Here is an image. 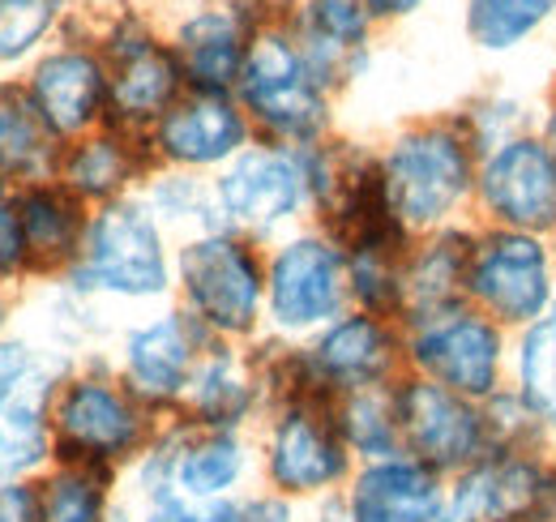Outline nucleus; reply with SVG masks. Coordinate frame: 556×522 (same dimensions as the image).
Masks as SVG:
<instances>
[{
	"label": "nucleus",
	"instance_id": "1",
	"mask_svg": "<svg viewBox=\"0 0 556 522\" xmlns=\"http://www.w3.org/2000/svg\"><path fill=\"white\" fill-rule=\"evenodd\" d=\"M377 163H381L390 214L412 236L454 227L467 201H476L480 150L458 121H437L399 133Z\"/></svg>",
	"mask_w": 556,
	"mask_h": 522
},
{
	"label": "nucleus",
	"instance_id": "2",
	"mask_svg": "<svg viewBox=\"0 0 556 522\" xmlns=\"http://www.w3.org/2000/svg\"><path fill=\"white\" fill-rule=\"evenodd\" d=\"M236 90H240L244 116H253V125L275 146L308 150L326 137V125H330L326 86L308 69L300 44H291L287 35L266 30L249 44V61Z\"/></svg>",
	"mask_w": 556,
	"mask_h": 522
},
{
	"label": "nucleus",
	"instance_id": "3",
	"mask_svg": "<svg viewBox=\"0 0 556 522\" xmlns=\"http://www.w3.org/2000/svg\"><path fill=\"white\" fill-rule=\"evenodd\" d=\"M407 369L471 402H492L509 386V330L476 304H454L407 326Z\"/></svg>",
	"mask_w": 556,
	"mask_h": 522
},
{
	"label": "nucleus",
	"instance_id": "4",
	"mask_svg": "<svg viewBox=\"0 0 556 522\" xmlns=\"http://www.w3.org/2000/svg\"><path fill=\"white\" fill-rule=\"evenodd\" d=\"M467 304L518 334L556 304V249L544 236L484 227L471 245Z\"/></svg>",
	"mask_w": 556,
	"mask_h": 522
},
{
	"label": "nucleus",
	"instance_id": "5",
	"mask_svg": "<svg viewBox=\"0 0 556 522\" xmlns=\"http://www.w3.org/2000/svg\"><path fill=\"white\" fill-rule=\"evenodd\" d=\"M180 287L189 313L210 330V338L253 334L266 304V265L249 240L223 232H202L180 249Z\"/></svg>",
	"mask_w": 556,
	"mask_h": 522
},
{
	"label": "nucleus",
	"instance_id": "6",
	"mask_svg": "<svg viewBox=\"0 0 556 522\" xmlns=\"http://www.w3.org/2000/svg\"><path fill=\"white\" fill-rule=\"evenodd\" d=\"M355 455L348 450L334 407L326 398L282 402L266 437V484L282 501H330L355 475Z\"/></svg>",
	"mask_w": 556,
	"mask_h": 522
},
{
	"label": "nucleus",
	"instance_id": "7",
	"mask_svg": "<svg viewBox=\"0 0 556 522\" xmlns=\"http://www.w3.org/2000/svg\"><path fill=\"white\" fill-rule=\"evenodd\" d=\"M445 522H556V446H501L454 475Z\"/></svg>",
	"mask_w": 556,
	"mask_h": 522
},
{
	"label": "nucleus",
	"instance_id": "8",
	"mask_svg": "<svg viewBox=\"0 0 556 522\" xmlns=\"http://www.w3.org/2000/svg\"><path fill=\"white\" fill-rule=\"evenodd\" d=\"M399 433L403 455L454 480L496 450L488 402H471L428 377H399Z\"/></svg>",
	"mask_w": 556,
	"mask_h": 522
},
{
	"label": "nucleus",
	"instance_id": "9",
	"mask_svg": "<svg viewBox=\"0 0 556 522\" xmlns=\"http://www.w3.org/2000/svg\"><path fill=\"white\" fill-rule=\"evenodd\" d=\"M52 437L65 462L116 471L121 462H134L150 450L146 402L129 386L77 377L52 407Z\"/></svg>",
	"mask_w": 556,
	"mask_h": 522
},
{
	"label": "nucleus",
	"instance_id": "10",
	"mask_svg": "<svg viewBox=\"0 0 556 522\" xmlns=\"http://www.w3.org/2000/svg\"><path fill=\"white\" fill-rule=\"evenodd\" d=\"M73 278L81 287H99L129 300L163 296L172 283V265L154 214L141 201H108L86 227Z\"/></svg>",
	"mask_w": 556,
	"mask_h": 522
},
{
	"label": "nucleus",
	"instance_id": "11",
	"mask_svg": "<svg viewBox=\"0 0 556 522\" xmlns=\"http://www.w3.org/2000/svg\"><path fill=\"white\" fill-rule=\"evenodd\" d=\"M348 300V249L334 236H295L266 265V313L287 334L326 330Z\"/></svg>",
	"mask_w": 556,
	"mask_h": 522
},
{
	"label": "nucleus",
	"instance_id": "12",
	"mask_svg": "<svg viewBox=\"0 0 556 522\" xmlns=\"http://www.w3.org/2000/svg\"><path fill=\"white\" fill-rule=\"evenodd\" d=\"M476 206L488 227H509L527 236H556V163L540 133H518L480 154Z\"/></svg>",
	"mask_w": 556,
	"mask_h": 522
},
{
	"label": "nucleus",
	"instance_id": "13",
	"mask_svg": "<svg viewBox=\"0 0 556 522\" xmlns=\"http://www.w3.org/2000/svg\"><path fill=\"white\" fill-rule=\"evenodd\" d=\"M214 201H218L223 227L270 236L313 201L304 150L275 146V141L240 150L214 181Z\"/></svg>",
	"mask_w": 556,
	"mask_h": 522
},
{
	"label": "nucleus",
	"instance_id": "14",
	"mask_svg": "<svg viewBox=\"0 0 556 522\" xmlns=\"http://www.w3.org/2000/svg\"><path fill=\"white\" fill-rule=\"evenodd\" d=\"M300 360H304L308 390L334 402L339 394L390 386L399 377V369L407 364V347L390 318L355 309L321 330L313 338V347L300 351Z\"/></svg>",
	"mask_w": 556,
	"mask_h": 522
},
{
	"label": "nucleus",
	"instance_id": "15",
	"mask_svg": "<svg viewBox=\"0 0 556 522\" xmlns=\"http://www.w3.org/2000/svg\"><path fill=\"white\" fill-rule=\"evenodd\" d=\"M206 351L210 330L193 313H163L125 338V386L146 407L185 402Z\"/></svg>",
	"mask_w": 556,
	"mask_h": 522
},
{
	"label": "nucleus",
	"instance_id": "16",
	"mask_svg": "<svg viewBox=\"0 0 556 522\" xmlns=\"http://www.w3.org/2000/svg\"><path fill=\"white\" fill-rule=\"evenodd\" d=\"M351 522H445L450 480L412 455L359 462L339 493Z\"/></svg>",
	"mask_w": 556,
	"mask_h": 522
},
{
	"label": "nucleus",
	"instance_id": "17",
	"mask_svg": "<svg viewBox=\"0 0 556 522\" xmlns=\"http://www.w3.org/2000/svg\"><path fill=\"white\" fill-rule=\"evenodd\" d=\"M185 90V69L176 52L163 44L134 35L112 44V69H108V116L121 129H146L159 125Z\"/></svg>",
	"mask_w": 556,
	"mask_h": 522
},
{
	"label": "nucleus",
	"instance_id": "18",
	"mask_svg": "<svg viewBox=\"0 0 556 522\" xmlns=\"http://www.w3.org/2000/svg\"><path fill=\"white\" fill-rule=\"evenodd\" d=\"M154 150L176 167H218L249 150V116L231 95L189 90L154 125Z\"/></svg>",
	"mask_w": 556,
	"mask_h": 522
},
{
	"label": "nucleus",
	"instance_id": "19",
	"mask_svg": "<svg viewBox=\"0 0 556 522\" xmlns=\"http://www.w3.org/2000/svg\"><path fill=\"white\" fill-rule=\"evenodd\" d=\"M471 245H476V232L458 223L412 240V253L403 265V313H399L403 326L445 313L454 304H467Z\"/></svg>",
	"mask_w": 556,
	"mask_h": 522
},
{
	"label": "nucleus",
	"instance_id": "20",
	"mask_svg": "<svg viewBox=\"0 0 556 522\" xmlns=\"http://www.w3.org/2000/svg\"><path fill=\"white\" fill-rule=\"evenodd\" d=\"M30 99L61 137H77L108 112V69L90 52H56L35 69Z\"/></svg>",
	"mask_w": 556,
	"mask_h": 522
},
{
	"label": "nucleus",
	"instance_id": "21",
	"mask_svg": "<svg viewBox=\"0 0 556 522\" xmlns=\"http://www.w3.org/2000/svg\"><path fill=\"white\" fill-rule=\"evenodd\" d=\"M176 61L185 69V86L202 95H231L240 86V73L249 61V35L244 22L227 9L198 13L180 26Z\"/></svg>",
	"mask_w": 556,
	"mask_h": 522
},
{
	"label": "nucleus",
	"instance_id": "22",
	"mask_svg": "<svg viewBox=\"0 0 556 522\" xmlns=\"http://www.w3.org/2000/svg\"><path fill=\"white\" fill-rule=\"evenodd\" d=\"M262 394V377L249 373V364L227 351V347H210L206 360L198 364L189 394H185V407H189V424H202V428H236L249 420L253 402Z\"/></svg>",
	"mask_w": 556,
	"mask_h": 522
},
{
	"label": "nucleus",
	"instance_id": "23",
	"mask_svg": "<svg viewBox=\"0 0 556 522\" xmlns=\"http://www.w3.org/2000/svg\"><path fill=\"white\" fill-rule=\"evenodd\" d=\"M141 172V154L134 146V137L121 129L94 133L81 137L70 154L61 159V176L65 189L81 201H121V194L129 189V181Z\"/></svg>",
	"mask_w": 556,
	"mask_h": 522
},
{
	"label": "nucleus",
	"instance_id": "24",
	"mask_svg": "<svg viewBox=\"0 0 556 522\" xmlns=\"http://www.w3.org/2000/svg\"><path fill=\"white\" fill-rule=\"evenodd\" d=\"M56 137L39 112V103L17 90V86H0V172L17 176V181H43L56 163Z\"/></svg>",
	"mask_w": 556,
	"mask_h": 522
},
{
	"label": "nucleus",
	"instance_id": "25",
	"mask_svg": "<svg viewBox=\"0 0 556 522\" xmlns=\"http://www.w3.org/2000/svg\"><path fill=\"white\" fill-rule=\"evenodd\" d=\"M509 390L556 442V304L509 343Z\"/></svg>",
	"mask_w": 556,
	"mask_h": 522
},
{
	"label": "nucleus",
	"instance_id": "26",
	"mask_svg": "<svg viewBox=\"0 0 556 522\" xmlns=\"http://www.w3.org/2000/svg\"><path fill=\"white\" fill-rule=\"evenodd\" d=\"M22 227H26V249L30 258L43 265H65V261L81 258L86 245V227L90 219L81 214V197H73L70 189H30L22 197Z\"/></svg>",
	"mask_w": 556,
	"mask_h": 522
},
{
	"label": "nucleus",
	"instance_id": "27",
	"mask_svg": "<svg viewBox=\"0 0 556 522\" xmlns=\"http://www.w3.org/2000/svg\"><path fill=\"white\" fill-rule=\"evenodd\" d=\"M339 433L348 450L359 462L403 455V433H399V382L390 386H368V390L339 394L334 402Z\"/></svg>",
	"mask_w": 556,
	"mask_h": 522
},
{
	"label": "nucleus",
	"instance_id": "28",
	"mask_svg": "<svg viewBox=\"0 0 556 522\" xmlns=\"http://www.w3.org/2000/svg\"><path fill=\"white\" fill-rule=\"evenodd\" d=\"M112 519V471L61 462L43 493H39V522H108Z\"/></svg>",
	"mask_w": 556,
	"mask_h": 522
},
{
	"label": "nucleus",
	"instance_id": "29",
	"mask_svg": "<svg viewBox=\"0 0 556 522\" xmlns=\"http://www.w3.org/2000/svg\"><path fill=\"white\" fill-rule=\"evenodd\" d=\"M556 13V0H467V35L484 52H509Z\"/></svg>",
	"mask_w": 556,
	"mask_h": 522
},
{
	"label": "nucleus",
	"instance_id": "30",
	"mask_svg": "<svg viewBox=\"0 0 556 522\" xmlns=\"http://www.w3.org/2000/svg\"><path fill=\"white\" fill-rule=\"evenodd\" d=\"M48 424L39 402L30 398H9L0 407V480H17L26 471H35L48 458Z\"/></svg>",
	"mask_w": 556,
	"mask_h": 522
},
{
	"label": "nucleus",
	"instance_id": "31",
	"mask_svg": "<svg viewBox=\"0 0 556 522\" xmlns=\"http://www.w3.org/2000/svg\"><path fill=\"white\" fill-rule=\"evenodd\" d=\"M61 0H0V61L30 52L52 26Z\"/></svg>",
	"mask_w": 556,
	"mask_h": 522
},
{
	"label": "nucleus",
	"instance_id": "32",
	"mask_svg": "<svg viewBox=\"0 0 556 522\" xmlns=\"http://www.w3.org/2000/svg\"><path fill=\"white\" fill-rule=\"evenodd\" d=\"M206 522H295L291 501L275 493H253V497H227L206 510Z\"/></svg>",
	"mask_w": 556,
	"mask_h": 522
},
{
	"label": "nucleus",
	"instance_id": "33",
	"mask_svg": "<svg viewBox=\"0 0 556 522\" xmlns=\"http://www.w3.org/2000/svg\"><path fill=\"white\" fill-rule=\"evenodd\" d=\"M26 258H30V249H26L22 210H13V206H4V201H0V274L22 270Z\"/></svg>",
	"mask_w": 556,
	"mask_h": 522
},
{
	"label": "nucleus",
	"instance_id": "34",
	"mask_svg": "<svg viewBox=\"0 0 556 522\" xmlns=\"http://www.w3.org/2000/svg\"><path fill=\"white\" fill-rule=\"evenodd\" d=\"M0 522H39V493L9 480L0 488Z\"/></svg>",
	"mask_w": 556,
	"mask_h": 522
},
{
	"label": "nucleus",
	"instance_id": "35",
	"mask_svg": "<svg viewBox=\"0 0 556 522\" xmlns=\"http://www.w3.org/2000/svg\"><path fill=\"white\" fill-rule=\"evenodd\" d=\"M26 369H30L26 347H17V343H0V407H4V402L13 398V390L22 386Z\"/></svg>",
	"mask_w": 556,
	"mask_h": 522
},
{
	"label": "nucleus",
	"instance_id": "36",
	"mask_svg": "<svg viewBox=\"0 0 556 522\" xmlns=\"http://www.w3.org/2000/svg\"><path fill=\"white\" fill-rule=\"evenodd\" d=\"M368 13H381V17H394V13H412L419 0H359Z\"/></svg>",
	"mask_w": 556,
	"mask_h": 522
},
{
	"label": "nucleus",
	"instance_id": "37",
	"mask_svg": "<svg viewBox=\"0 0 556 522\" xmlns=\"http://www.w3.org/2000/svg\"><path fill=\"white\" fill-rule=\"evenodd\" d=\"M540 141H544V150L553 154V163H556V103L548 108V116H544V125H540Z\"/></svg>",
	"mask_w": 556,
	"mask_h": 522
},
{
	"label": "nucleus",
	"instance_id": "38",
	"mask_svg": "<svg viewBox=\"0 0 556 522\" xmlns=\"http://www.w3.org/2000/svg\"><path fill=\"white\" fill-rule=\"evenodd\" d=\"M108 522H134V519H129L125 510H116V514H112V519H108Z\"/></svg>",
	"mask_w": 556,
	"mask_h": 522
},
{
	"label": "nucleus",
	"instance_id": "39",
	"mask_svg": "<svg viewBox=\"0 0 556 522\" xmlns=\"http://www.w3.org/2000/svg\"><path fill=\"white\" fill-rule=\"evenodd\" d=\"M266 4H291V0H266Z\"/></svg>",
	"mask_w": 556,
	"mask_h": 522
},
{
	"label": "nucleus",
	"instance_id": "40",
	"mask_svg": "<svg viewBox=\"0 0 556 522\" xmlns=\"http://www.w3.org/2000/svg\"><path fill=\"white\" fill-rule=\"evenodd\" d=\"M295 522H321V519H317V514H313V519H295Z\"/></svg>",
	"mask_w": 556,
	"mask_h": 522
}]
</instances>
